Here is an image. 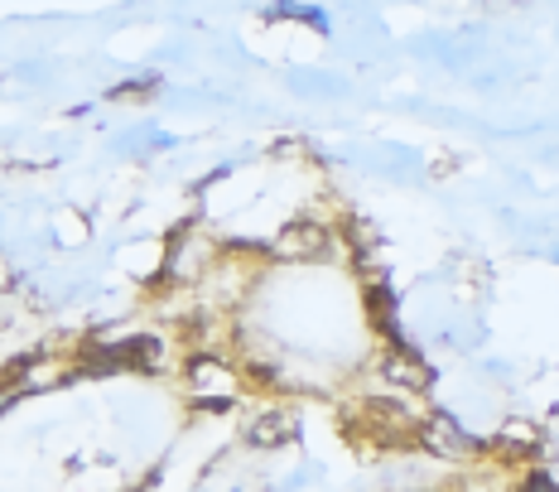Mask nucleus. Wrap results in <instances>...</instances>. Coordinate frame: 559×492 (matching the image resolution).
<instances>
[{"label":"nucleus","mask_w":559,"mask_h":492,"mask_svg":"<svg viewBox=\"0 0 559 492\" xmlns=\"http://www.w3.org/2000/svg\"><path fill=\"white\" fill-rule=\"evenodd\" d=\"M386 367H391V372H386L391 382H405V386H425V367H419L415 358H391Z\"/></svg>","instance_id":"39448f33"},{"label":"nucleus","mask_w":559,"mask_h":492,"mask_svg":"<svg viewBox=\"0 0 559 492\" xmlns=\"http://www.w3.org/2000/svg\"><path fill=\"white\" fill-rule=\"evenodd\" d=\"M275 256H285V261H323V256H333V232L319 218H299L275 237Z\"/></svg>","instance_id":"f257e3e1"},{"label":"nucleus","mask_w":559,"mask_h":492,"mask_svg":"<svg viewBox=\"0 0 559 492\" xmlns=\"http://www.w3.org/2000/svg\"><path fill=\"white\" fill-rule=\"evenodd\" d=\"M526 492H559V488L550 483V478H531V483H526Z\"/></svg>","instance_id":"423d86ee"},{"label":"nucleus","mask_w":559,"mask_h":492,"mask_svg":"<svg viewBox=\"0 0 559 492\" xmlns=\"http://www.w3.org/2000/svg\"><path fill=\"white\" fill-rule=\"evenodd\" d=\"M425 440H429V444H439V454H449V459H453V454H463V449H468V440H463L459 430L449 425V420H435V425L425 430Z\"/></svg>","instance_id":"7ed1b4c3"},{"label":"nucleus","mask_w":559,"mask_h":492,"mask_svg":"<svg viewBox=\"0 0 559 492\" xmlns=\"http://www.w3.org/2000/svg\"><path fill=\"white\" fill-rule=\"evenodd\" d=\"M289 435H295V425H289V415H280V410H271V415H261L255 425L247 430V444L251 449H280Z\"/></svg>","instance_id":"f03ea898"},{"label":"nucleus","mask_w":559,"mask_h":492,"mask_svg":"<svg viewBox=\"0 0 559 492\" xmlns=\"http://www.w3.org/2000/svg\"><path fill=\"white\" fill-rule=\"evenodd\" d=\"M193 382H198V391H231V377L217 367V362H198Z\"/></svg>","instance_id":"20e7f679"}]
</instances>
